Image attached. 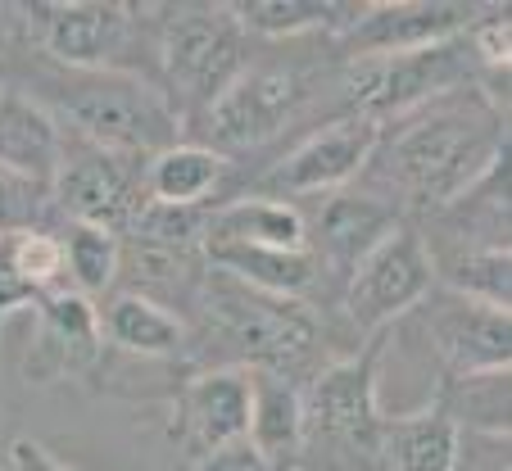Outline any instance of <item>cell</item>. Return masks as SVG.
Listing matches in <instances>:
<instances>
[{
	"label": "cell",
	"mask_w": 512,
	"mask_h": 471,
	"mask_svg": "<svg viewBox=\"0 0 512 471\" xmlns=\"http://www.w3.org/2000/svg\"><path fill=\"white\" fill-rule=\"evenodd\" d=\"M503 159H508V114L499 96L463 87L395 118L390 132L381 127L368 177L381 191L377 200L449 209Z\"/></svg>",
	"instance_id": "obj_1"
},
{
	"label": "cell",
	"mask_w": 512,
	"mask_h": 471,
	"mask_svg": "<svg viewBox=\"0 0 512 471\" xmlns=\"http://www.w3.org/2000/svg\"><path fill=\"white\" fill-rule=\"evenodd\" d=\"M41 105L73 127L82 145L123 159H150L182 141L186 118L164 96L159 82L132 68H96V73H59L41 82Z\"/></svg>",
	"instance_id": "obj_2"
},
{
	"label": "cell",
	"mask_w": 512,
	"mask_h": 471,
	"mask_svg": "<svg viewBox=\"0 0 512 471\" xmlns=\"http://www.w3.org/2000/svg\"><path fill=\"white\" fill-rule=\"evenodd\" d=\"M195 308L204 313V331L223 354H232V367L245 372H277L290 376L318 349V318L304 299H277L241 286V281L213 272L204 277Z\"/></svg>",
	"instance_id": "obj_3"
},
{
	"label": "cell",
	"mask_w": 512,
	"mask_h": 471,
	"mask_svg": "<svg viewBox=\"0 0 512 471\" xmlns=\"http://www.w3.org/2000/svg\"><path fill=\"white\" fill-rule=\"evenodd\" d=\"M155 55L164 68V96L177 114H204L213 100L232 87L245 55V32L236 28L227 5H177L164 10L155 37Z\"/></svg>",
	"instance_id": "obj_4"
},
{
	"label": "cell",
	"mask_w": 512,
	"mask_h": 471,
	"mask_svg": "<svg viewBox=\"0 0 512 471\" xmlns=\"http://www.w3.org/2000/svg\"><path fill=\"white\" fill-rule=\"evenodd\" d=\"M476 59L467 50V37L445 41L431 50H413V55H386V59H358L345 68V114L368 118V123L386 127L390 118H404L413 109L431 105V100L449 96V91L476 87Z\"/></svg>",
	"instance_id": "obj_5"
},
{
	"label": "cell",
	"mask_w": 512,
	"mask_h": 471,
	"mask_svg": "<svg viewBox=\"0 0 512 471\" xmlns=\"http://www.w3.org/2000/svg\"><path fill=\"white\" fill-rule=\"evenodd\" d=\"M381 358L386 336H372L368 345L349 358H336L322 367L300 390L304 404V449L327 444V449H368L377 453L381 435Z\"/></svg>",
	"instance_id": "obj_6"
},
{
	"label": "cell",
	"mask_w": 512,
	"mask_h": 471,
	"mask_svg": "<svg viewBox=\"0 0 512 471\" xmlns=\"http://www.w3.org/2000/svg\"><path fill=\"white\" fill-rule=\"evenodd\" d=\"M435 290V254L426 236L399 222L386 241L358 263L345 281V313L354 331H386L404 313H413Z\"/></svg>",
	"instance_id": "obj_7"
},
{
	"label": "cell",
	"mask_w": 512,
	"mask_h": 471,
	"mask_svg": "<svg viewBox=\"0 0 512 471\" xmlns=\"http://www.w3.org/2000/svg\"><path fill=\"white\" fill-rule=\"evenodd\" d=\"M309 82L300 77V68L290 64H245L241 77L223 96L213 100L200 114L204 141L209 150H254V145L272 141L277 132H286V123L300 114Z\"/></svg>",
	"instance_id": "obj_8"
},
{
	"label": "cell",
	"mask_w": 512,
	"mask_h": 471,
	"mask_svg": "<svg viewBox=\"0 0 512 471\" xmlns=\"http://www.w3.org/2000/svg\"><path fill=\"white\" fill-rule=\"evenodd\" d=\"M476 19L481 5H458V0H381L358 10V19L336 37V50L345 64L413 55L467 37Z\"/></svg>",
	"instance_id": "obj_9"
},
{
	"label": "cell",
	"mask_w": 512,
	"mask_h": 471,
	"mask_svg": "<svg viewBox=\"0 0 512 471\" xmlns=\"http://www.w3.org/2000/svg\"><path fill=\"white\" fill-rule=\"evenodd\" d=\"M381 127L368 118L340 114L336 123L309 132L290 154H281L259 182L263 195L272 200H309V195H336L345 191L354 177L368 173V159L377 150Z\"/></svg>",
	"instance_id": "obj_10"
},
{
	"label": "cell",
	"mask_w": 512,
	"mask_h": 471,
	"mask_svg": "<svg viewBox=\"0 0 512 471\" xmlns=\"http://www.w3.org/2000/svg\"><path fill=\"white\" fill-rule=\"evenodd\" d=\"M413 313H422L426 340L435 345V358L449 367L454 381H463V376L508 372L512 318L503 308L476 304V299H467V295H454V290L435 286Z\"/></svg>",
	"instance_id": "obj_11"
},
{
	"label": "cell",
	"mask_w": 512,
	"mask_h": 471,
	"mask_svg": "<svg viewBox=\"0 0 512 471\" xmlns=\"http://www.w3.org/2000/svg\"><path fill=\"white\" fill-rule=\"evenodd\" d=\"M50 204H59L68 222H87V227L114 231L123 236L145 209V186H141V159H123V154H105L82 145L78 154H64L55 186H50Z\"/></svg>",
	"instance_id": "obj_12"
},
{
	"label": "cell",
	"mask_w": 512,
	"mask_h": 471,
	"mask_svg": "<svg viewBox=\"0 0 512 471\" xmlns=\"http://www.w3.org/2000/svg\"><path fill=\"white\" fill-rule=\"evenodd\" d=\"M37 14V41L64 73H96V68H123L127 41H132V5L114 0H55V5H28Z\"/></svg>",
	"instance_id": "obj_13"
},
{
	"label": "cell",
	"mask_w": 512,
	"mask_h": 471,
	"mask_svg": "<svg viewBox=\"0 0 512 471\" xmlns=\"http://www.w3.org/2000/svg\"><path fill=\"white\" fill-rule=\"evenodd\" d=\"M105 358V336H100L96 304L78 290H55L37 304V336L28 349V381L59 385L78 381Z\"/></svg>",
	"instance_id": "obj_14"
},
{
	"label": "cell",
	"mask_w": 512,
	"mask_h": 471,
	"mask_svg": "<svg viewBox=\"0 0 512 471\" xmlns=\"http://www.w3.org/2000/svg\"><path fill=\"white\" fill-rule=\"evenodd\" d=\"M245 431H250V372L245 367H209L182 385L177 440L195 453V462L245 444Z\"/></svg>",
	"instance_id": "obj_15"
},
{
	"label": "cell",
	"mask_w": 512,
	"mask_h": 471,
	"mask_svg": "<svg viewBox=\"0 0 512 471\" xmlns=\"http://www.w3.org/2000/svg\"><path fill=\"white\" fill-rule=\"evenodd\" d=\"M64 154H68V132L37 96L14 87L0 96V168L5 173L50 191L59 168H64Z\"/></svg>",
	"instance_id": "obj_16"
},
{
	"label": "cell",
	"mask_w": 512,
	"mask_h": 471,
	"mask_svg": "<svg viewBox=\"0 0 512 471\" xmlns=\"http://www.w3.org/2000/svg\"><path fill=\"white\" fill-rule=\"evenodd\" d=\"M399 222L404 218H399L395 204L377 200V195L336 191L318 213V250H313L318 272L331 268L340 281H349V272L368 259V254L386 241Z\"/></svg>",
	"instance_id": "obj_17"
},
{
	"label": "cell",
	"mask_w": 512,
	"mask_h": 471,
	"mask_svg": "<svg viewBox=\"0 0 512 471\" xmlns=\"http://www.w3.org/2000/svg\"><path fill=\"white\" fill-rule=\"evenodd\" d=\"M377 453H386L390 471H458V462H463V431L431 399L417 413L381 417Z\"/></svg>",
	"instance_id": "obj_18"
},
{
	"label": "cell",
	"mask_w": 512,
	"mask_h": 471,
	"mask_svg": "<svg viewBox=\"0 0 512 471\" xmlns=\"http://www.w3.org/2000/svg\"><path fill=\"white\" fill-rule=\"evenodd\" d=\"M223 177L227 154L209 150L200 141H177L141 164L145 204H164V209H204L213 191L223 186Z\"/></svg>",
	"instance_id": "obj_19"
},
{
	"label": "cell",
	"mask_w": 512,
	"mask_h": 471,
	"mask_svg": "<svg viewBox=\"0 0 512 471\" xmlns=\"http://www.w3.org/2000/svg\"><path fill=\"white\" fill-rule=\"evenodd\" d=\"M96 318H100V336L132 358H182L186 345H191V331H186V322L173 308L155 304L145 295H132V290L109 295L105 308H96Z\"/></svg>",
	"instance_id": "obj_20"
},
{
	"label": "cell",
	"mask_w": 512,
	"mask_h": 471,
	"mask_svg": "<svg viewBox=\"0 0 512 471\" xmlns=\"http://www.w3.org/2000/svg\"><path fill=\"white\" fill-rule=\"evenodd\" d=\"M204 263L259 295L300 299L318 281V259L313 250H263V245H236V241H204Z\"/></svg>",
	"instance_id": "obj_21"
},
{
	"label": "cell",
	"mask_w": 512,
	"mask_h": 471,
	"mask_svg": "<svg viewBox=\"0 0 512 471\" xmlns=\"http://www.w3.org/2000/svg\"><path fill=\"white\" fill-rule=\"evenodd\" d=\"M245 444L263 462L286 471L304 453V404L300 385L277 372H250V431Z\"/></svg>",
	"instance_id": "obj_22"
},
{
	"label": "cell",
	"mask_w": 512,
	"mask_h": 471,
	"mask_svg": "<svg viewBox=\"0 0 512 471\" xmlns=\"http://www.w3.org/2000/svg\"><path fill=\"white\" fill-rule=\"evenodd\" d=\"M204 241L263 245V250H309V218L295 204L272 195H241L209 209Z\"/></svg>",
	"instance_id": "obj_23"
},
{
	"label": "cell",
	"mask_w": 512,
	"mask_h": 471,
	"mask_svg": "<svg viewBox=\"0 0 512 471\" xmlns=\"http://www.w3.org/2000/svg\"><path fill=\"white\" fill-rule=\"evenodd\" d=\"M245 37H304V32H340L358 19V0H236L227 5Z\"/></svg>",
	"instance_id": "obj_24"
},
{
	"label": "cell",
	"mask_w": 512,
	"mask_h": 471,
	"mask_svg": "<svg viewBox=\"0 0 512 471\" xmlns=\"http://www.w3.org/2000/svg\"><path fill=\"white\" fill-rule=\"evenodd\" d=\"M435 286L467 295L508 313L512 304V259L503 245H454L445 263H435Z\"/></svg>",
	"instance_id": "obj_25"
},
{
	"label": "cell",
	"mask_w": 512,
	"mask_h": 471,
	"mask_svg": "<svg viewBox=\"0 0 512 471\" xmlns=\"http://www.w3.org/2000/svg\"><path fill=\"white\" fill-rule=\"evenodd\" d=\"M55 236H59V250H64L68 290H78L82 299H96L118 286V236L114 231L87 227V222H68Z\"/></svg>",
	"instance_id": "obj_26"
},
{
	"label": "cell",
	"mask_w": 512,
	"mask_h": 471,
	"mask_svg": "<svg viewBox=\"0 0 512 471\" xmlns=\"http://www.w3.org/2000/svg\"><path fill=\"white\" fill-rule=\"evenodd\" d=\"M435 404L454 417L458 431L481 435V440H508V372L463 376Z\"/></svg>",
	"instance_id": "obj_27"
},
{
	"label": "cell",
	"mask_w": 512,
	"mask_h": 471,
	"mask_svg": "<svg viewBox=\"0 0 512 471\" xmlns=\"http://www.w3.org/2000/svg\"><path fill=\"white\" fill-rule=\"evenodd\" d=\"M46 213H50V191L46 186L23 182V177H14V173L0 168V236L46 227Z\"/></svg>",
	"instance_id": "obj_28"
},
{
	"label": "cell",
	"mask_w": 512,
	"mask_h": 471,
	"mask_svg": "<svg viewBox=\"0 0 512 471\" xmlns=\"http://www.w3.org/2000/svg\"><path fill=\"white\" fill-rule=\"evenodd\" d=\"M37 304H41V295L28 286V277L14 268L10 241L0 236V322L10 318V313H19V308H37Z\"/></svg>",
	"instance_id": "obj_29"
},
{
	"label": "cell",
	"mask_w": 512,
	"mask_h": 471,
	"mask_svg": "<svg viewBox=\"0 0 512 471\" xmlns=\"http://www.w3.org/2000/svg\"><path fill=\"white\" fill-rule=\"evenodd\" d=\"M195 471H281V467L263 462L250 444H232V449H218V453H209V458H200Z\"/></svg>",
	"instance_id": "obj_30"
},
{
	"label": "cell",
	"mask_w": 512,
	"mask_h": 471,
	"mask_svg": "<svg viewBox=\"0 0 512 471\" xmlns=\"http://www.w3.org/2000/svg\"><path fill=\"white\" fill-rule=\"evenodd\" d=\"M10 462H14V471H78V467H68L64 458H55V453L37 440H14Z\"/></svg>",
	"instance_id": "obj_31"
},
{
	"label": "cell",
	"mask_w": 512,
	"mask_h": 471,
	"mask_svg": "<svg viewBox=\"0 0 512 471\" xmlns=\"http://www.w3.org/2000/svg\"><path fill=\"white\" fill-rule=\"evenodd\" d=\"M5 91H10V82H5V59H0V96H5Z\"/></svg>",
	"instance_id": "obj_32"
}]
</instances>
